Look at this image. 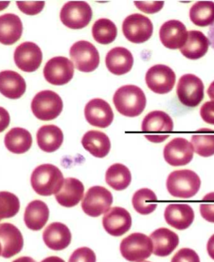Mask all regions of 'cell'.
Listing matches in <instances>:
<instances>
[{
  "mask_svg": "<svg viewBox=\"0 0 214 262\" xmlns=\"http://www.w3.org/2000/svg\"><path fill=\"white\" fill-rule=\"evenodd\" d=\"M113 101L118 112L128 118L141 115L147 104L144 91L135 85L120 88L113 96Z\"/></svg>",
  "mask_w": 214,
  "mask_h": 262,
  "instance_id": "obj_1",
  "label": "cell"
},
{
  "mask_svg": "<svg viewBox=\"0 0 214 262\" xmlns=\"http://www.w3.org/2000/svg\"><path fill=\"white\" fill-rule=\"evenodd\" d=\"M61 170L54 165L45 164L35 168L31 176V185L40 195L50 196L61 190L64 182Z\"/></svg>",
  "mask_w": 214,
  "mask_h": 262,
  "instance_id": "obj_2",
  "label": "cell"
},
{
  "mask_svg": "<svg viewBox=\"0 0 214 262\" xmlns=\"http://www.w3.org/2000/svg\"><path fill=\"white\" fill-rule=\"evenodd\" d=\"M166 186L171 195L178 198L189 199L199 192L201 181L193 170H178L171 172L168 176Z\"/></svg>",
  "mask_w": 214,
  "mask_h": 262,
  "instance_id": "obj_3",
  "label": "cell"
},
{
  "mask_svg": "<svg viewBox=\"0 0 214 262\" xmlns=\"http://www.w3.org/2000/svg\"><path fill=\"white\" fill-rule=\"evenodd\" d=\"M62 99L58 94L50 90H45L37 93L31 102V111L40 120H53L62 112Z\"/></svg>",
  "mask_w": 214,
  "mask_h": 262,
  "instance_id": "obj_4",
  "label": "cell"
},
{
  "mask_svg": "<svg viewBox=\"0 0 214 262\" xmlns=\"http://www.w3.org/2000/svg\"><path fill=\"white\" fill-rule=\"evenodd\" d=\"M153 244L149 237L142 233H133L123 240L120 247L123 257L131 262H141L150 257Z\"/></svg>",
  "mask_w": 214,
  "mask_h": 262,
  "instance_id": "obj_5",
  "label": "cell"
},
{
  "mask_svg": "<svg viewBox=\"0 0 214 262\" xmlns=\"http://www.w3.org/2000/svg\"><path fill=\"white\" fill-rule=\"evenodd\" d=\"M93 12L87 2L72 1L67 3L61 11L62 24L73 30L82 29L90 24Z\"/></svg>",
  "mask_w": 214,
  "mask_h": 262,
  "instance_id": "obj_6",
  "label": "cell"
},
{
  "mask_svg": "<svg viewBox=\"0 0 214 262\" xmlns=\"http://www.w3.org/2000/svg\"><path fill=\"white\" fill-rule=\"evenodd\" d=\"M113 203V195L104 187H90L82 202L84 212L92 217H99L109 210Z\"/></svg>",
  "mask_w": 214,
  "mask_h": 262,
  "instance_id": "obj_7",
  "label": "cell"
},
{
  "mask_svg": "<svg viewBox=\"0 0 214 262\" xmlns=\"http://www.w3.org/2000/svg\"><path fill=\"white\" fill-rule=\"evenodd\" d=\"M177 95L184 106L194 107L201 103L204 96V85L199 77L187 74L180 78Z\"/></svg>",
  "mask_w": 214,
  "mask_h": 262,
  "instance_id": "obj_8",
  "label": "cell"
},
{
  "mask_svg": "<svg viewBox=\"0 0 214 262\" xmlns=\"http://www.w3.org/2000/svg\"><path fill=\"white\" fill-rule=\"evenodd\" d=\"M70 56L76 69L82 72H92L100 63L98 50L95 46L87 41L74 43L70 48Z\"/></svg>",
  "mask_w": 214,
  "mask_h": 262,
  "instance_id": "obj_9",
  "label": "cell"
},
{
  "mask_svg": "<svg viewBox=\"0 0 214 262\" xmlns=\"http://www.w3.org/2000/svg\"><path fill=\"white\" fill-rule=\"evenodd\" d=\"M123 33L133 43H142L151 38L153 27L148 17L139 13L132 14L123 22Z\"/></svg>",
  "mask_w": 214,
  "mask_h": 262,
  "instance_id": "obj_10",
  "label": "cell"
},
{
  "mask_svg": "<svg viewBox=\"0 0 214 262\" xmlns=\"http://www.w3.org/2000/svg\"><path fill=\"white\" fill-rule=\"evenodd\" d=\"M145 81L148 88L153 93L165 95L173 90L176 75L167 66L156 64L147 71Z\"/></svg>",
  "mask_w": 214,
  "mask_h": 262,
  "instance_id": "obj_11",
  "label": "cell"
},
{
  "mask_svg": "<svg viewBox=\"0 0 214 262\" xmlns=\"http://www.w3.org/2000/svg\"><path fill=\"white\" fill-rule=\"evenodd\" d=\"M44 75L49 83L55 86H62L67 84L73 78L74 64L65 57H55L45 64Z\"/></svg>",
  "mask_w": 214,
  "mask_h": 262,
  "instance_id": "obj_12",
  "label": "cell"
},
{
  "mask_svg": "<svg viewBox=\"0 0 214 262\" xmlns=\"http://www.w3.org/2000/svg\"><path fill=\"white\" fill-rule=\"evenodd\" d=\"M193 153L192 144L182 138L173 139L164 149L165 161L174 167L183 166L189 164L192 160Z\"/></svg>",
  "mask_w": 214,
  "mask_h": 262,
  "instance_id": "obj_13",
  "label": "cell"
},
{
  "mask_svg": "<svg viewBox=\"0 0 214 262\" xmlns=\"http://www.w3.org/2000/svg\"><path fill=\"white\" fill-rule=\"evenodd\" d=\"M43 54L41 48L32 42H24L17 47L14 60L17 67L27 73H32L41 67Z\"/></svg>",
  "mask_w": 214,
  "mask_h": 262,
  "instance_id": "obj_14",
  "label": "cell"
},
{
  "mask_svg": "<svg viewBox=\"0 0 214 262\" xmlns=\"http://www.w3.org/2000/svg\"><path fill=\"white\" fill-rule=\"evenodd\" d=\"M102 224L110 235L121 237L130 229L132 220L130 213L124 208L114 207L105 213Z\"/></svg>",
  "mask_w": 214,
  "mask_h": 262,
  "instance_id": "obj_15",
  "label": "cell"
},
{
  "mask_svg": "<svg viewBox=\"0 0 214 262\" xmlns=\"http://www.w3.org/2000/svg\"><path fill=\"white\" fill-rule=\"evenodd\" d=\"M85 119L90 125L100 128L110 126L114 115L110 104L104 99H92L85 107Z\"/></svg>",
  "mask_w": 214,
  "mask_h": 262,
  "instance_id": "obj_16",
  "label": "cell"
},
{
  "mask_svg": "<svg viewBox=\"0 0 214 262\" xmlns=\"http://www.w3.org/2000/svg\"><path fill=\"white\" fill-rule=\"evenodd\" d=\"M159 36L165 47L170 50H178L183 47L186 42L188 31L181 21L172 19L162 25Z\"/></svg>",
  "mask_w": 214,
  "mask_h": 262,
  "instance_id": "obj_17",
  "label": "cell"
},
{
  "mask_svg": "<svg viewBox=\"0 0 214 262\" xmlns=\"http://www.w3.org/2000/svg\"><path fill=\"white\" fill-rule=\"evenodd\" d=\"M0 242L2 256L9 258L18 254L24 247V237L18 228L10 223L0 224Z\"/></svg>",
  "mask_w": 214,
  "mask_h": 262,
  "instance_id": "obj_18",
  "label": "cell"
},
{
  "mask_svg": "<svg viewBox=\"0 0 214 262\" xmlns=\"http://www.w3.org/2000/svg\"><path fill=\"white\" fill-rule=\"evenodd\" d=\"M43 239L49 249L59 251L69 246L71 234L66 225L61 222H53L45 229Z\"/></svg>",
  "mask_w": 214,
  "mask_h": 262,
  "instance_id": "obj_19",
  "label": "cell"
},
{
  "mask_svg": "<svg viewBox=\"0 0 214 262\" xmlns=\"http://www.w3.org/2000/svg\"><path fill=\"white\" fill-rule=\"evenodd\" d=\"M165 220L169 226L182 230L189 228L195 218L193 210L189 205L172 204L165 210Z\"/></svg>",
  "mask_w": 214,
  "mask_h": 262,
  "instance_id": "obj_20",
  "label": "cell"
},
{
  "mask_svg": "<svg viewBox=\"0 0 214 262\" xmlns=\"http://www.w3.org/2000/svg\"><path fill=\"white\" fill-rule=\"evenodd\" d=\"M153 253L158 257H165L171 254L179 244V236L167 228H160L151 233Z\"/></svg>",
  "mask_w": 214,
  "mask_h": 262,
  "instance_id": "obj_21",
  "label": "cell"
},
{
  "mask_svg": "<svg viewBox=\"0 0 214 262\" xmlns=\"http://www.w3.org/2000/svg\"><path fill=\"white\" fill-rule=\"evenodd\" d=\"M105 63L110 73L121 76L129 72L133 64L132 54L123 47H116L108 51Z\"/></svg>",
  "mask_w": 214,
  "mask_h": 262,
  "instance_id": "obj_22",
  "label": "cell"
},
{
  "mask_svg": "<svg viewBox=\"0 0 214 262\" xmlns=\"http://www.w3.org/2000/svg\"><path fill=\"white\" fill-rule=\"evenodd\" d=\"M85 187L79 179H65L61 190L56 193L55 199L60 205L65 207H73L78 205L84 198Z\"/></svg>",
  "mask_w": 214,
  "mask_h": 262,
  "instance_id": "obj_23",
  "label": "cell"
},
{
  "mask_svg": "<svg viewBox=\"0 0 214 262\" xmlns=\"http://www.w3.org/2000/svg\"><path fill=\"white\" fill-rule=\"evenodd\" d=\"M26 91V82L15 71L7 70L0 72V93L11 99L21 98Z\"/></svg>",
  "mask_w": 214,
  "mask_h": 262,
  "instance_id": "obj_24",
  "label": "cell"
},
{
  "mask_svg": "<svg viewBox=\"0 0 214 262\" xmlns=\"http://www.w3.org/2000/svg\"><path fill=\"white\" fill-rule=\"evenodd\" d=\"M50 210L44 202L33 201L26 207L24 222L28 229L38 231L44 227L49 219Z\"/></svg>",
  "mask_w": 214,
  "mask_h": 262,
  "instance_id": "obj_25",
  "label": "cell"
},
{
  "mask_svg": "<svg viewBox=\"0 0 214 262\" xmlns=\"http://www.w3.org/2000/svg\"><path fill=\"white\" fill-rule=\"evenodd\" d=\"M23 24L18 16L12 13L0 16V42L12 45L21 39Z\"/></svg>",
  "mask_w": 214,
  "mask_h": 262,
  "instance_id": "obj_26",
  "label": "cell"
},
{
  "mask_svg": "<svg viewBox=\"0 0 214 262\" xmlns=\"http://www.w3.org/2000/svg\"><path fill=\"white\" fill-rule=\"evenodd\" d=\"M83 147L97 158H104L109 153L111 142L109 138L101 131H88L82 139Z\"/></svg>",
  "mask_w": 214,
  "mask_h": 262,
  "instance_id": "obj_27",
  "label": "cell"
},
{
  "mask_svg": "<svg viewBox=\"0 0 214 262\" xmlns=\"http://www.w3.org/2000/svg\"><path fill=\"white\" fill-rule=\"evenodd\" d=\"M210 42L209 39L201 31H188V38L181 52L185 58L191 60H197L202 58L207 53Z\"/></svg>",
  "mask_w": 214,
  "mask_h": 262,
  "instance_id": "obj_28",
  "label": "cell"
},
{
  "mask_svg": "<svg viewBox=\"0 0 214 262\" xmlns=\"http://www.w3.org/2000/svg\"><path fill=\"white\" fill-rule=\"evenodd\" d=\"M37 144L40 149L45 152L56 151L64 142V134L55 125H45L36 134Z\"/></svg>",
  "mask_w": 214,
  "mask_h": 262,
  "instance_id": "obj_29",
  "label": "cell"
},
{
  "mask_svg": "<svg viewBox=\"0 0 214 262\" xmlns=\"http://www.w3.org/2000/svg\"><path fill=\"white\" fill-rule=\"evenodd\" d=\"M4 142L9 151L22 155L30 150L33 139L29 131L22 127H14L6 135Z\"/></svg>",
  "mask_w": 214,
  "mask_h": 262,
  "instance_id": "obj_30",
  "label": "cell"
},
{
  "mask_svg": "<svg viewBox=\"0 0 214 262\" xmlns=\"http://www.w3.org/2000/svg\"><path fill=\"white\" fill-rule=\"evenodd\" d=\"M173 129L172 119L164 111H152L148 113L142 121L143 132L154 133L171 132Z\"/></svg>",
  "mask_w": 214,
  "mask_h": 262,
  "instance_id": "obj_31",
  "label": "cell"
},
{
  "mask_svg": "<svg viewBox=\"0 0 214 262\" xmlns=\"http://www.w3.org/2000/svg\"><path fill=\"white\" fill-rule=\"evenodd\" d=\"M107 184L114 190L126 189L132 181V175L130 170L125 165L116 163L111 166L105 174Z\"/></svg>",
  "mask_w": 214,
  "mask_h": 262,
  "instance_id": "obj_32",
  "label": "cell"
},
{
  "mask_svg": "<svg viewBox=\"0 0 214 262\" xmlns=\"http://www.w3.org/2000/svg\"><path fill=\"white\" fill-rule=\"evenodd\" d=\"M191 21L198 27H205L214 24V2L201 1L191 7L189 12Z\"/></svg>",
  "mask_w": 214,
  "mask_h": 262,
  "instance_id": "obj_33",
  "label": "cell"
},
{
  "mask_svg": "<svg viewBox=\"0 0 214 262\" xmlns=\"http://www.w3.org/2000/svg\"><path fill=\"white\" fill-rule=\"evenodd\" d=\"M158 198L152 190L143 188L134 193L132 204L134 209L140 214L148 215L155 211L158 207Z\"/></svg>",
  "mask_w": 214,
  "mask_h": 262,
  "instance_id": "obj_34",
  "label": "cell"
},
{
  "mask_svg": "<svg viewBox=\"0 0 214 262\" xmlns=\"http://www.w3.org/2000/svg\"><path fill=\"white\" fill-rule=\"evenodd\" d=\"M92 35L99 43L108 45L115 40L118 36V28L110 19L101 18L93 25Z\"/></svg>",
  "mask_w": 214,
  "mask_h": 262,
  "instance_id": "obj_35",
  "label": "cell"
},
{
  "mask_svg": "<svg viewBox=\"0 0 214 262\" xmlns=\"http://www.w3.org/2000/svg\"><path fill=\"white\" fill-rule=\"evenodd\" d=\"M21 208L18 196L9 192H0V221L15 217Z\"/></svg>",
  "mask_w": 214,
  "mask_h": 262,
  "instance_id": "obj_36",
  "label": "cell"
},
{
  "mask_svg": "<svg viewBox=\"0 0 214 262\" xmlns=\"http://www.w3.org/2000/svg\"><path fill=\"white\" fill-rule=\"evenodd\" d=\"M194 151L208 158L214 155V135H193L191 138Z\"/></svg>",
  "mask_w": 214,
  "mask_h": 262,
  "instance_id": "obj_37",
  "label": "cell"
},
{
  "mask_svg": "<svg viewBox=\"0 0 214 262\" xmlns=\"http://www.w3.org/2000/svg\"><path fill=\"white\" fill-rule=\"evenodd\" d=\"M96 260L95 252L90 248L84 247L75 250L68 262H96Z\"/></svg>",
  "mask_w": 214,
  "mask_h": 262,
  "instance_id": "obj_38",
  "label": "cell"
},
{
  "mask_svg": "<svg viewBox=\"0 0 214 262\" xmlns=\"http://www.w3.org/2000/svg\"><path fill=\"white\" fill-rule=\"evenodd\" d=\"M16 5L22 12L27 15H36L44 9L45 3L41 2H16Z\"/></svg>",
  "mask_w": 214,
  "mask_h": 262,
  "instance_id": "obj_39",
  "label": "cell"
},
{
  "mask_svg": "<svg viewBox=\"0 0 214 262\" xmlns=\"http://www.w3.org/2000/svg\"><path fill=\"white\" fill-rule=\"evenodd\" d=\"M171 262H201L198 253L189 248H183L174 255Z\"/></svg>",
  "mask_w": 214,
  "mask_h": 262,
  "instance_id": "obj_40",
  "label": "cell"
},
{
  "mask_svg": "<svg viewBox=\"0 0 214 262\" xmlns=\"http://www.w3.org/2000/svg\"><path fill=\"white\" fill-rule=\"evenodd\" d=\"M134 4H135L136 7L143 12L147 14H153L159 12V11L162 9L164 5V2L135 1Z\"/></svg>",
  "mask_w": 214,
  "mask_h": 262,
  "instance_id": "obj_41",
  "label": "cell"
},
{
  "mask_svg": "<svg viewBox=\"0 0 214 262\" xmlns=\"http://www.w3.org/2000/svg\"><path fill=\"white\" fill-rule=\"evenodd\" d=\"M200 115L207 124L214 125V101H207L202 105Z\"/></svg>",
  "mask_w": 214,
  "mask_h": 262,
  "instance_id": "obj_42",
  "label": "cell"
},
{
  "mask_svg": "<svg viewBox=\"0 0 214 262\" xmlns=\"http://www.w3.org/2000/svg\"><path fill=\"white\" fill-rule=\"evenodd\" d=\"M200 212L205 221L214 223V204H201Z\"/></svg>",
  "mask_w": 214,
  "mask_h": 262,
  "instance_id": "obj_43",
  "label": "cell"
},
{
  "mask_svg": "<svg viewBox=\"0 0 214 262\" xmlns=\"http://www.w3.org/2000/svg\"><path fill=\"white\" fill-rule=\"evenodd\" d=\"M10 123V116L5 108L0 107V133L7 129Z\"/></svg>",
  "mask_w": 214,
  "mask_h": 262,
  "instance_id": "obj_44",
  "label": "cell"
},
{
  "mask_svg": "<svg viewBox=\"0 0 214 262\" xmlns=\"http://www.w3.org/2000/svg\"><path fill=\"white\" fill-rule=\"evenodd\" d=\"M207 250L210 257L214 260V234L211 236L207 242Z\"/></svg>",
  "mask_w": 214,
  "mask_h": 262,
  "instance_id": "obj_45",
  "label": "cell"
},
{
  "mask_svg": "<svg viewBox=\"0 0 214 262\" xmlns=\"http://www.w3.org/2000/svg\"><path fill=\"white\" fill-rule=\"evenodd\" d=\"M41 262H65L62 258L56 256H52V257H47L43 260Z\"/></svg>",
  "mask_w": 214,
  "mask_h": 262,
  "instance_id": "obj_46",
  "label": "cell"
},
{
  "mask_svg": "<svg viewBox=\"0 0 214 262\" xmlns=\"http://www.w3.org/2000/svg\"><path fill=\"white\" fill-rule=\"evenodd\" d=\"M207 95L209 96L211 100L214 101V81L211 83L207 90Z\"/></svg>",
  "mask_w": 214,
  "mask_h": 262,
  "instance_id": "obj_47",
  "label": "cell"
},
{
  "mask_svg": "<svg viewBox=\"0 0 214 262\" xmlns=\"http://www.w3.org/2000/svg\"><path fill=\"white\" fill-rule=\"evenodd\" d=\"M12 262H36V261L30 257H21Z\"/></svg>",
  "mask_w": 214,
  "mask_h": 262,
  "instance_id": "obj_48",
  "label": "cell"
},
{
  "mask_svg": "<svg viewBox=\"0 0 214 262\" xmlns=\"http://www.w3.org/2000/svg\"><path fill=\"white\" fill-rule=\"evenodd\" d=\"M10 4V2H0V11L6 9Z\"/></svg>",
  "mask_w": 214,
  "mask_h": 262,
  "instance_id": "obj_49",
  "label": "cell"
},
{
  "mask_svg": "<svg viewBox=\"0 0 214 262\" xmlns=\"http://www.w3.org/2000/svg\"><path fill=\"white\" fill-rule=\"evenodd\" d=\"M204 201H214V192L208 193L206 195L204 196L203 198Z\"/></svg>",
  "mask_w": 214,
  "mask_h": 262,
  "instance_id": "obj_50",
  "label": "cell"
},
{
  "mask_svg": "<svg viewBox=\"0 0 214 262\" xmlns=\"http://www.w3.org/2000/svg\"><path fill=\"white\" fill-rule=\"evenodd\" d=\"M2 246L1 242H0V255H2Z\"/></svg>",
  "mask_w": 214,
  "mask_h": 262,
  "instance_id": "obj_51",
  "label": "cell"
},
{
  "mask_svg": "<svg viewBox=\"0 0 214 262\" xmlns=\"http://www.w3.org/2000/svg\"><path fill=\"white\" fill-rule=\"evenodd\" d=\"M141 262H150V261H141Z\"/></svg>",
  "mask_w": 214,
  "mask_h": 262,
  "instance_id": "obj_52",
  "label": "cell"
}]
</instances>
